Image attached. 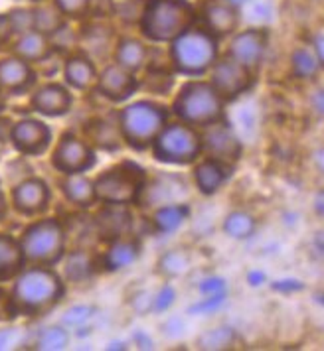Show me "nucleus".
Masks as SVG:
<instances>
[{
	"label": "nucleus",
	"instance_id": "nucleus-1",
	"mask_svg": "<svg viewBox=\"0 0 324 351\" xmlns=\"http://www.w3.org/2000/svg\"><path fill=\"white\" fill-rule=\"evenodd\" d=\"M10 304L14 314L40 316L51 310L64 296V282L49 267H32L18 272Z\"/></svg>",
	"mask_w": 324,
	"mask_h": 351
},
{
	"label": "nucleus",
	"instance_id": "nucleus-2",
	"mask_svg": "<svg viewBox=\"0 0 324 351\" xmlns=\"http://www.w3.org/2000/svg\"><path fill=\"white\" fill-rule=\"evenodd\" d=\"M194 22V10L186 0H146L141 28L152 42H172Z\"/></svg>",
	"mask_w": 324,
	"mask_h": 351
},
{
	"label": "nucleus",
	"instance_id": "nucleus-3",
	"mask_svg": "<svg viewBox=\"0 0 324 351\" xmlns=\"http://www.w3.org/2000/svg\"><path fill=\"white\" fill-rule=\"evenodd\" d=\"M174 112L184 125L206 128L224 119V99L218 95L211 83L190 81L180 89Z\"/></svg>",
	"mask_w": 324,
	"mask_h": 351
},
{
	"label": "nucleus",
	"instance_id": "nucleus-4",
	"mask_svg": "<svg viewBox=\"0 0 324 351\" xmlns=\"http://www.w3.org/2000/svg\"><path fill=\"white\" fill-rule=\"evenodd\" d=\"M218 58V40L208 30L188 28L172 40V64L184 75H202Z\"/></svg>",
	"mask_w": 324,
	"mask_h": 351
},
{
	"label": "nucleus",
	"instance_id": "nucleus-5",
	"mask_svg": "<svg viewBox=\"0 0 324 351\" xmlns=\"http://www.w3.org/2000/svg\"><path fill=\"white\" fill-rule=\"evenodd\" d=\"M18 243L22 249L24 263H32L38 267H51L64 256V227L58 219H40L22 233Z\"/></svg>",
	"mask_w": 324,
	"mask_h": 351
},
{
	"label": "nucleus",
	"instance_id": "nucleus-6",
	"mask_svg": "<svg viewBox=\"0 0 324 351\" xmlns=\"http://www.w3.org/2000/svg\"><path fill=\"white\" fill-rule=\"evenodd\" d=\"M164 125H166L164 107L150 101L132 103L119 114L121 136L137 150H145L146 146H150Z\"/></svg>",
	"mask_w": 324,
	"mask_h": 351
},
{
	"label": "nucleus",
	"instance_id": "nucleus-7",
	"mask_svg": "<svg viewBox=\"0 0 324 351\" xmlns=\"http://www.w3.org/2000/svg\"><path fill=\"white\" fill-rule=\"evenodd\" d=\"M145 184V172L143 168L125 162L109 172L99 176L93 182L95 197L105 202L107 206H129L139 199Z\"/></svg>",
	"mask_w": 324,
	"mask_h": 351
},
{
	"label": "nucleus",
	"instance_id": "nucleus-8",
	"mask_svg": "<svg viewBox=\"0 0 324 351\" xmlns=\"http://www.w3.org/2000/svg\"><path fill=\"white\" fill-rule=\"evenodd\" d=\"M154 156L166 164H190L198 158L202 143L200 134L190 125H164L152 141Z\"/></svg>",
	"mask_w": 324,
	"mask_h": 351
},
{
	"label": "nucleus",
	"instance_id": "nucleus-9",
	"mask_svg": "<svg viewBox=\"0 0 324 351\" xmlns=\"http://www.w3.org/2000/svg\"><path fill=\"white\" fill-rule=\"evenodd\" d=\"M54 166L67 174H81L95 164V152L81 138L73 134H64L58 148L54 150Z\"/></svg>",
	"mask_w": 324,
	"mask_h": 351
},
{
	"label": "nucleus",
	"instance_id": "nucleus-10",
	"mask_svg": "<svg viewBox=\"0 0 324 351\" xmlns=\"http://www.w3.org/2000/svg\"><path fill=\"white\" fill-rule=\"evenodd\" d=\"M211 71V87L222 99H238L251 85V73L247 67L240 65L235 60L227 58L222 62H213Z\"/></svg>",
	"mask_w": 324,
	"mask_h": 351
},
{
	"label": "nucleus",
	"instance_id": "nucleus-11",
	"mask_svg": "<svg viewBox=\"0 0 324 351\" xmlns=\"http://www.w3.org/2000/svg\"><path fill=\"white\" fill-rule=\"evenodd\" d=\"M200 143L202 148L210 154V158L226 164H229L231 160H238L242 154V144L233 134V130L224 123V119L206 127V132L200 138Z\"/></svg>",
	"mask_w": 324,
	"mask_h": 351
},
{
	"label": "nucleus",
	"instance_id": "nucleus-12",
	"mask_svg": "<svg viewBox=\"0 0 324 351\" xmlns=\"http://www.w3.org/2000/svg\"><path fill=\"white\" fill-rule=\"evenodd\" d=\"M10 138L22 154H30V156H38L42 152H46L51 141V132L49 128L34 119H26L20 121L12 127Z\"/></svg>",
	"mask_w": 324,
	"mask_h": 351
},
{
	"label": "nucleus",
	"instance_id": "nucleus-13",
	"mask_svg": "<svg viewBox=\"0 0 324 351\" xmlns=\"http://www.w3.org/2000/svg\"><path fill=\"white\" fill-rule=\"evenodd\" d=\"M265 46H267V34L259 28H251V30L240 32L231 40L227 53L240 65L253 69L259 65L261 58L265 53Z\"/></svg>",
	"mask_w": 324,
	"mask_h": 351
},
{
	"label": "nucleus",
	"instance_id": "nucleus-14",
	"mask_svg": "<svg viewBox=\"0 0 324 351\" xmlns=\"http://www.w3.org/2000/svg\"><path fill=\"white\" fill-rule=\"evenodd\" d=\"M14 209L22 215H38L46 211L49 204V190L44 180L28 178L20 182L12 192Z\"/></svg>",
	"mask_w": 324,
	"mask_h": 351
},
{
	"label": "nucleus",
	"instance_id": "nucleus-15",
	"mask_svg": "<svg viewBox=\"0 0 324 351\" xmlns=\"http://www.w3.org/2000/svg\"><path fill=\"white\" fill-rule=\"evenodd\" d=\"M137 87H139V83L132 77V73L119 65H109L101 73V77H97L99 93L113 103H121V101L129 99L137 91Z\"/></svg>",
	"mask_w": 324,
	"mask_h": 351
},
{
	"label": "nucleus",
	"instance_id": "nucleus-16",
	"mask_svg": "<svg viewBox=\"0 0 324 351\" xmlns=\"http://www.w3.org/2000/svg\"><path fill=\"white\" fill-rule=\"evenodd\" d=\"M32 107L34 111L46 117H62L71 107V95L67 93L64 85L48 83L32 95Z\"/></svg>",
	"mask_w": 324,
	"mask_h": 351
},
{
	"label": "nucleus",
	"instance_id": "nucleus-17",
	"mask_svg": "<svg viewBox=\"0 0 324 351\" xmlns=\"http://www.w3.org/2000/svg\"><path fill=\"white\" fill-rule=\"evenodd\" d=\"M36 81L32 67L28 62L16 56L0 60V87L12 93H22L32 87Z\"/></svg>",
	"mask_w": 324,
	"mask_h": 351
},
{
	"label": "nucleus",
	"instance_id": "nucleus-18",
	"mask_svg": "<svg viewBox=\"0 0 324 351\" xmlns=\"http://www.w3.org/2000/svg\"><path fill=\"white\" fill-rule=\"evenodd\" d=\"M206 30L213 36H227L238 28V12L235 6L224 0H208L202 8Z\"/></svg>",
	"mask_w": 324,
	"mask_h": 351
},
{
	"label": "nucleus",
	"instance_id": "nucleus-19",
	"mask_svg": "<svg viewBox=\"0 0 324 351\" xmlns=\"http://www.w3.org/2000/svg\"><path fill=\"white\" fill-rule=\"evenodd\" d=\"M99 235L107 241L123 239L130 229V215L123 206H107L95 217Z\"/></svg>",
	"mask_w": 324,
	"mask_h": 351
},
{
	"label": "nucleus",
	"instance_id": "nucleus-20",
	"mask_svg": "<svg viewBox=\"0 0 324 351\" xmlns=\"http://www.w3.org/2000/svg\"><path fill=\"white\" fill-rule=\"evenodd\" d=\"M229 174H231V170H229V166H227L226 162H220V160L213 158L204 160V162H200L196 166L194 170L198 190L202 193H206V195H211V193H216L226 184Z\"/></svg>",
	"mask_w": 324,
	"mask_h": 351
},
{
	"label": "nucleus",
	"instance_id": "nucleus-21",
	"mask_svg": "<svg viewBox=\"0 0 324 351\" xmlns=\"http://www.w3.org/2000/svg\"><path fill=\"white\" fill-rule=\"evenodd\" d=\"M51 53V46H49L48 36L30 30V32L22 34L18 38L16 46H14V56L32 64V62H42Z\"/></svg>",
	"mask_w": 324,
	"mask_h": 351
},
{
	"label": "nucleus",
	"instance_id": "nucleus-22",
	"mask_svg": "<svg viewBox=\"0 0 324 351\" xmlns=\"http://www.w3.org/2000/svg\"><path fill=\"white\" fill-rule=\"evenodd\" d=\"M24 256L16 239L0 233V280H10L22 271Z\"/></svg>",
	"mask_w": 324,
	"mask_h": 351
},
{
	"label": "nucleus",
	"instance_id": "nucleus-23",
	"mask_svg": "<svg viewBox=\"0 0 324 351\" xmlns=\"http://www.w3.org/2000/svg\"><path fill=\"white\" fill-rule=\"evenodd\" d=\"M62 190H64L67 202H71L73 206H80V208H89L97 199L93 182L81 174H67L62 184Z\"/></svg>",
	"mask_w": 324,
	"mask_h": 351
},
{
	"label": "nucleus",
	"instance_id": "nucleus-24",
	"mask_svg": "<svg viewBox=\"0 0 324 351\" xmlns=\"http://www.w3.org/2000/svg\"><path fill=\"white\" fill-rule=\"evenodd\" d=\"M65 80L73 87V89H89L97 83V71L95 65L91 64L87 58H71L65 64Z\"/></svg>",
	"mask_w": 324,
	"mask_h": 351
},
{
	"label": "nucleus",
	"instance_id": "nucleus-25",
	"mask_svg": "<svg viewBox=\"0 0 324 351\" xmlns=\"http://www.w3.org/2000/svg\"><path fill=\"white\" fill-rule=\"evenodd\" d=\"M146 56H148V49L143 42L135 38H125L119 42V48H117V65L127 69L129 73H135L145 67Z\"/></svg>",
	"mask_w": 324,
	"mask_h": 351
},
{
	"label": "nucleus",
	"instance_id": "nucleus-26",
	"mask_svg": "<svg viewBox=\"0 0 324 351\" xmlns=\"http://www.w3.org/2000/svg\"><path fill=\"white\" fill-rule=\"evenodd\" d=\"M139 249L141 245L132 239H117L113 241L111 249L107 251L105 255V265L109 271H119V269H125L129 267L130 263L139 256Z\"/></svg>",
	"mask_w": 324,
	"mask_h": 351
},
{
	"label": "nucleus",
	"instance_id": "nucleus-27",
	"mask_svg": "<svg viewBox=\"0 0 324 351\" xmlns=\"http://www.w3.org/2000/svg\"><path fill=\"white\" fill-rule=\"evenodd\" d=\"M34 14V30L44 36H54L64 28V16L56 6H40L32 10Z\"/></svg>",
	"mask_w": 324,
	"mask_h": 351
},
{
	"label": "nucleus",
	"instance_id": "nucleus-28",
	"mask_svg": "<svg viewBox=\"0 0 324 351\" xmlns=\"http://www.w3.org/2000/svg\"><path fill=\"white\" fill-rule=\"evenodd\" d=\"M292 73L301 80H312L319 69H321V60L310 51V49H294L291 56Z\"/></svg>",
	"mask_w": 324,
	"mask_h": 351
},
{
	"label": "nucleus",
	"instance_id": "nucleus-29",
	"mask_svg": "<svg viewBox=\"0 0 324 351\" xmlns=\"http://www.w3.org/2000/svg\"><path fill=\"white\" fill-rule=\"evenodd\" d=\"M186 217H188V208L172 204V206H164L154 213V225L162 233H170V231L178 229Z\"/></svg>",
	"mask_w": 324,
	"mask_h": 351
},
{
	"label": "nucleus",
	"instance_id": "nucleus-30",
	"mask_svg": "<svg viewBox=\"0 0 324 351\" xmlns=\"http://www.w3.org/2000/svg\"><path fill=\"white\" fill-rule=\"evenodd\" d=\"M91 274H93V261H91V256L87 255V253L78 251V253L67 256V263H65V276H67L71 282H83V280H87Z\"/></svg>",
	"mask_w": 324,
	"mask_h": 351
},
{
	"label": "nucleus",
	"instance_id": "nucleus-31",
	"mask_svg": "<svg viewBox=\"0 0 324 351\" xmlns=\"http://www.w3.org/2000/svg\"><path fill=\"white\" fill-rule=\"evenodd\" d=\"M235 339V332L231 328H213V330H208L206 334H202L198 337V346L200 350H208V351H216V350H227Z\"/></svg>",
	"mask_w": 324,
	"mask_h": 351
},
{
	"label": "nucleus",
	"instance_id": "nucleus-32",
	"mask_svg": "<svg viewBox=\"0 0 324 351\" xmlns=\"http://www.w3.org/2000/svg\"><path fill=\"white\" fill-rule=\"evenodd\" d=\"M224 231L233 239H247L255 231V219L243 211H233L227 215Z\"/></svg>",
	"mask_w": 324,
	"mask_h": 351
},
{
	"label": "nucleus",
	"instance_id": "nucleus-33",
	"mask_svg": "<svg viewBox=\"0 0 324 351\" xmlns=\"http://www.w3.org/2000/svg\"><path fill=\"white\" fill-rule=\"evenodd\" d=\"M159 267H161V272L164 276H180V274L188 271L190 258H188V255H184L182 251H170V253L162 255Z\"/></svg>",
	"mask_w": 324,
	"mask_h": 351
},
{
	"label": "nucleus",
	"instance_id": "nucleus-34",
	"mask_svg": "<svg viewBox=\"0 0 324 351\" xmlns=\"http://www.w3.org/2000/svg\"><path fill=\"white\" fill-rule=\"evenodd\" d=\"M69 341V335L65 332L64 328H48L44 334L40 335V350H48V351H58L64 350Z\"/></svg>",
	"mask_w": 324,
	"mask_h": 351
},
{
	"label": "nucleus",
	"instance_id": "nucleus-35",
	"mask_svg": "<svg viewBox=\"0 0 324 351\" xmlns=\"http://www.w3.org/2000/svg\"><path fill=\"white\" fill-rule=\"evenodd\" d=\"M121 136V130L117 132V128L111 123H99L97 132H93V141L101 146V148H107V150H115L119 146V138Z\"/></svg>",
	"mask_w": 324,
	"mask_h": 351
},
{
	"label": "nucleus",
	"instance_id": "nucleus-36",
	"mask_svg": "<svg viewBox=\"0 0 324 351\" xmlns=\"http://www.w3.org/2000/svg\"><path fill=\"white\" fill-rule=\"evenodd\" d=\"M8 20H10L12 32L18 34V36H22V34L34 30L32 10H26V8H14V10H10V12H8Z\"/></svg>",
	"mask_w": 324,
	"mask_h": 351
},
{
	"label": "nucleus",
	"instance_id": "nucleus-37",
	"mask_svg": "<svg viewBox=\"0 0 324 351\" xmlns=\"http://www.w3.org/2000/svg\"><path fill=\"white\" fill-rule=\"evenodd\" d=\"M54 6L60 10L62 16L81 18L83 14H87L89 0H54Z\"/></svg>",
	"mask_w": 324,
	"mask_h": 351
},
{
	"label": "nucleus",
	"instance_id": "nucleus-38",
	"mask_svg": "<svg viewBox=\"0 0 324 351\" xmlns=\"http://www.w3.org/2000/svg\"><path fill=\"white\" fill-rule=\"evenodd\" d=\"M91 308L89 306H76L71 310H67V314L64 316V324L67 326H81L83 322L91 318Z\"/></svg>",
	"mask_w": 324,
	"mask_h": 351
},
{
	"label": "nucleus",
	"instance_id": "nucleus-39",
	"mask_svg": "<svg viewBox=\"0 0 324 351\" xmlns=\"http://www.w3.org/2000/svg\"><path fill=\"white\" fill-rule=\"evenodd\" d=\"M87 12H91L93 16H111L115 12V2L113 0H89Z\"/></svg>",
	"mask_w": 324,
	"mask_h": 351
},
{
	"label": "nucleus",
	"instance_id": "nucleus-40",
	"mask_svg": "<svg viewBox=\"0 0 324 351\" xmlns=\"http://www.w3.org/2000/svg\"><path fill=\"white\" fill-rule=\"evenodd\" d=\"M226 300V294H210L208 296V300H204V302L196 304L190 308V312L196 314V312H211V310H216V308H220L222 304Z\"/></svg>",
	"mask_w": 324,
	"mask_h": 351
},
{
	"label": "nucleus",
	"instance_id": "nucleus-41",
	"mask_svg": "<svg viewBox=\"0 0 324 351\" xmlns=\"http://www.w3.org/2000/svg\"><path fill=\"white\" fill-rule=\"evenodd\" d=\"M172 302H174V290H172V288L164 287L161 292L152 298V308H154V310H159V312H162V310L170 308Z\"/></svg>",
	"mask_w": 324,
	"mask_h": 351
},
{
	"label": "nucleus",
	"instance_id": "nucleus-42",
	"mask_svg": "<svg viewBox=\"0 0 324 351\" xmlns=\"http://www.w3.org/2000/svg\"><path fill=\"white\" fill-rule=\"evenodd\" d=\"M200 290L204 294H226V282L222 278H208L200 285Z\"/></svg>",
	"mask_w": 324,
	"mask_h": 351
},
{
	"label": "nucleus",
	"instance_id": "nucleus-43",
	"mask_svg": "<svg viewBox=\"0 0 324 351\" xmlns=\"http://www.w3.org/2000/svg\"><path fill=\"white\" fill-rule=\"evenodd\" d=\"M12 36H14V32H12L8 14H0V46H4Z\"/></svg>",
	"mask_w": 324,
	"mask_h": 351
},
{
	"label": "nucleus",
	"instance_id": "nucleus-44",
	"mask_svg": "<svg viewBox=\"0 0 324 351\" xmlns=\"http://www.w3.org/2000/svg\"><path fill=\"white\" fill-rule=\"evenodd\" d=\"M273 288H275V290H285V292L289 290V292H292V290H301L303 285H301L299 280H281V282H275Z\"/></svg>",
	"mask_w": 324,
	"mask_h": 351
},
{
	"label": "nucleus",
	"instance_id": "nucleus-45",
	"mask_svg": "<svg viewBox=\"0 0 324 351\" xmlns=\"http://www.w3.org/2000/svg\"><path fill=\"white\" fill-rule=\"evenodd\" d=\"M314 48H316V58L321 60V64H323L324 60V53H323V32L316 34V38H314Z\"/></svg>",
	"mask_w": 324,
	"mask_h": 351
},
{
	"label": "nucleus",
	"instance_id": "nucleus-46",
	"mask_svg": "<svg viewBox=\"0 0 324 351\" xmlns=\"http://www.w3.org/2000/svg\"><path fill=\"white\" fill-rule=\"evenodd\" d=\"M247 280H249L253 287H257V285H261V282L265 280V274H263V272H249V274H247Z\"/></svg>",
	"mask_w": 324,
	"mask_h": 351
},
{
	"label": "nucleus",
	"instance_id": "nucleus-47",
	"mask_svg": "<svg viewBox=\"0 0 324 351\" xmlns=\"http://www.w3.org/2000/svg\"><path fill=\"white\" fill-rule=\"evenodd\" d=\"M314 105H316V112L323 114V91H316V95H314Z\"/></svg>",
	"mask_w": 324,
	"mask_h": 351
},
{
	"label": "nucleus",
	"instance_id": "nucleus-48",
	"mask_svg": "<svg viewBox=\"0 0 324 351\" xmlns=\"http://www.w3.org/2000/svg\"><path fill=\"white\" fill-rule=\"evenodd\" d=\"M323 192H319L316 195V211H319V215H323Z\"/></svg>",
	"mask_w": 324,
	"mask_h": 351
},
{
	"label": "nucleus",
	"instance_id": "nucleus-49",
	"mask_svg": "<svg viewBox=\"0 0 324 351\" xmlns=\"http://www.w3.org/2000/svg\"><path fill=\"white\" fill-rule=\"evenodd\" d=\"M224 2H227V4H231V6H242L245 0H224Z\"/></svg>",
	"mask_w": 324,
	"mask_h": 351
},
{
	"label": "nucleus",
	"instance_id": "nucleus-50",
	"mask_svg": "<svg viewBox=\"0 0 324 351\" xmlns=\"http://www.w3.org/2000/svg\"><path fill=\"white\" fill-rule=\"evenodd\" d=\"M2 213H4V197H2V193H0V217H2Z\"/></svg>",
	"mask_w": 324,
	"mask_h": 351
},
{
	"label": "nucleus",
	"instance_id": "nucleus-51",
	"mask_svg": "<svg viewBox=\"0 0 324 351\" xmlns=\"http://www.w3.org/2000/svg\"><path fill=\"white\" fill-rule=\"evenodd\" d=\"M32 2H42V0H32Z\"/></svg>",
	"mask_w": 324,
	"mask_h": 351
}]
</instances>
